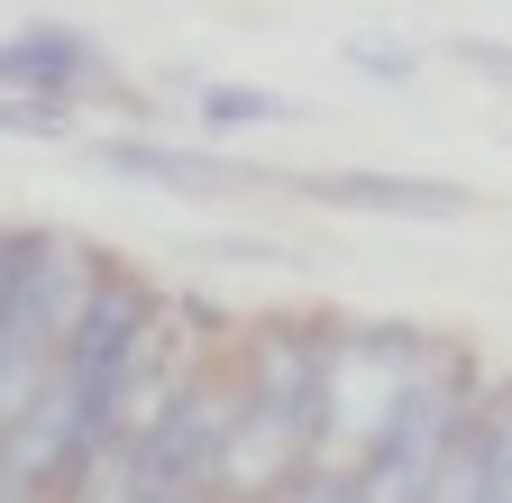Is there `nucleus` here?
I'll use <instances>...</instances> for the list:
<instances>
[{
  "instance_id": "nucleus-2",
  "label": "nucleus",
  "mask_w": 512,
  "mask_h": 503,
  "mask_svg": "<svg viewBox=\"0 0 512 503\" xmlns=\"http://www.w3.org/2000/svg\"><path fill=\"white\" fill-rule=\"evenodd\" d=\"M92 275L101 266H92L83 238H64V229H10V247H0V430L55 385Z\"/></svg>"
},
{
  "instance_id": "nucleus-7",
  "label": "nucleus",
  "mask_w": 512,
  "mask_h": 503,
  "mask_svg": "<svg viewBox=\"0 0 512 503\" xmlns=\"http://www.w3.org/2000/svg\"><path fill=\"white\" fill-rule=\"evenodd\" d=\"M92 165L101 174H128V183H156V193H256V165H229L211 147H174V138H92Z\"/></svg>"
},
{
  "instance_id": "nucleus-4",
  "label": "nucleus",
  "mask_w": 512,
  "mask_h": 503,
  "mask_svg": "<svg viewBox=\"0 0 512 503\" xmlns=\"http://www.w3.org/2000/svg\"><path fill=\"white\" fill-rule=\"evenodd\" d=\"M156 284L147 275H119V266H101L92 275V293H83V311H74V339H64V366H55V412H64V430H74V458L92 467L101 449H110V421H119V385H128V366H138V348H147V330H156Z\"/></svg>"
},
{
  "instance_id": "nucleus-1",
  "label": "nucleus",
  "mask_w": 512,
  "mask_h": 503,
  "mask_svg": "<svg viewBox=\"0 0 512 503\" xmlns=\"http://www.w3.org/2000/svg\"><path fill=\"white\" fill-rule=\"evenodd\" d=\"M320 321H256L229 366V439L211 494L220 503H266L302 467H320Z\"/></svg>"
},
{
  "instance_id": "nucleus-8",
  "label": "nucleus",
  "mask_w": 512,
  "mask_h": 503,
  "mask_svg": "<svg viewBox=\"0 0 512 503\" xmlns=\"http://www.w3.org/2000/svg\"><path fill=\"white\" fill-rule=\"evenodd\" d=\"M302 193L339 202V211H384V220H458V211H467L458 183L384 174V165H320V174H302Z\"/></svg>"
},
{
  "instance_id": "nucleus-5",
  "label": "nucleus",
  "mask_w": 512,
  "mask_h": 503,
  "mask_svg": "<svg viewBox=\"0 0 512 503\" xmlns=\"http://www.w3.org/2000/svg\"><path fill=\"white\" fill-rule=\"evenodd\" d=\"M476 394H485L476 375H467L458 357H439V375L375 430V449L348 467V494H357V503H430V485H439L448 449H458V430H467Z\"/></svg>"
},
{
  "instance_id": "nucleus-10",
  "label": "nucleus",
  "mask_w": 512,
  "mask_h": 503,
  "mask_svg": "<svg viewBox=\"0 0 512 503\" xmlns=\"http://www.w3.org/2000/svg\"><path fill=\"white\" fill-rule=\"evenodd\" d=\"M266 503H357V494H348L339 467H302V476H293L284 494H266Z\"/></svg>"
},
{
  "instance_id": "nucleus-9",
  "label": "nucleus",
  "mask_w": 512,
  "mask_h": 503,
  "mask_svg": "<svg viewBox=\"0 0 512 503\" xmlns=\"http://www.w3.org/2000/svg\"><path fill=\"white\" fill-rule=\"evenodd\" d=\"M293 101L284 92H256V83H202V119L211 129H266V119H284Z\"/></svg>"
},
{
  "instance_id": "nucleus-6",
  "label": "nucleus",
  "mask_w": 512,
  "mask_h": 503,
  "mask_svg": "<svg viewBox=\"0 0 512 503\" xmlns=\"http://www.w3.org/2000/svg\"><path fill=\"white\" fill-rule=\"evenodd\" d=\"M92 92H119V74H110V55L83 28H19V37H0V101L74 110Z\"/></svg>"
},
{
  "instance_id": "nucleus-11",
  "label": "nucleus",
  "mask_w": 512,
  "mask_h": 503,
  "mask_svg": "<svg viewBox=\"0 0 512 503\" xmlns=\"http://www.w3.org/2000/svg\"><path fill=\"white\" fill-rule=\"evenodd\" d=\"M55 119H64V110H37V101H0V129H19V138H55Z\"/></svg>"
},
{
  "instance_id": "nucleus-3",
  "label": "nucleus",
  "mask_w": 512,
  "mask_h": 503,
  "mask_svg": "<svg viewBox=\"0 0 512 503\" xmlns=\"http://www.w3.org/2000/svg\"><path fill=\"white\" fill-rule=\"evenodd\" d=\"M439 357L448 348H430L403 321H348L320 339V467L348 476L375 449V430L439 375Z\"/></svg>"
}]
</instances>
